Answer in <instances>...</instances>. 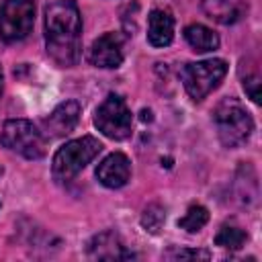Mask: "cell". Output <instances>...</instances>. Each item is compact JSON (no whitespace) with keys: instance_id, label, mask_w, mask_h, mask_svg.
<instances>
[{"instance_id":"cell-2","label":"cell","mask_w":262,"mask_h":262,"mask_svg":"<svg viewBox=\"0 0 262 262\" xmlns=\"http://www.w3.org/2000/svg\"><path fill=\"white\" fill-rule=\"evenodd\" d=\"M102 151V143L92 137V135H84L80 139H72L66 145H61L51 162V170L53 176L57 180H70L76 174H80L98 154Z\"/></svg>"},{"instance_id":"cell-9","label":"cell","mask_w":262,"mask_h":262,"mask_svg":"<svg viewBox=\"0 0 262 262\" xmlns=\"http://www.w3.org/2000/svg\"><path fill=\"white\" fill-rule=\"evenodd\" d=\"M96 178L106 188H121L131 178V162L125 154L113 151L108 154L96 168Z\"/></svg>"},{"instance_id":"cell-4","label":"cell","mask_w":262,"mask_h":262,"mask_svg":"<svg viewBox=\"0 0 262 262\" xmlns=\"http://www.w3.org/2000/svg\"><path fill=\"white\" fill-rule=\"evenodd\" d=\"M225 74H227V61L215 57V59L186 63L180 72V78L188 96L192 100H203L209 92H213L221 84Z\"/></svg>"},{"instance_id":"cell-12","label":"cell","mask_w":262,"mask_h":262,"mask_svg":"<svg viewBox=\"0 0 262 262\" xmlns=\"http://www.w3.org/2000/svg\"><path fill=\"white\" fill-rule=\"evenodd\" d=\"M174 39V16L170 10L154 8L147 16V41L154 47H168Z\"/></svg>"},{"instance_id":"cell-16","label":"cell","mask_w":262,"mask_h":262,"mask_svg":"<svg viewBox=\"0 0 262 262\" xmlns=\"http://www.w3.org/2000/svg\"><path fill=\"white\" fill-rule=\"evenodd\" d=\"M207 221H209V211L203 205H190L184 217L178 219V227L194 233V231H201L207 225Z\"/></svg>"},{"instance_id":"cell-7","label":"cell","mask_w":262,"mask_h":262,"mask_svg":"<svg viewBox=\"0 0 262 262\" xmlns=\"http://www.w3.org/2000/svg\"><path fill=\"white\" fill-rule=\"evenodd\" d=\"M35 23L33 0H4L0 8V39L6 43L23 41Z\"/></svg>"},{"instance_id":"cell-5","label":"cell","mask_w":262,"mask_h":262,"mask_svg":"<svg viewBox=\"0 0 262 262\" xmlns=\"http://www.w3.org/2000/svg\"><path fill=\"white\" fill-rule=\"evenodd\" d=\"M0 143L27 160H39L45 154L43 133L25 119H10L0 131Z\"/></svg>"},{"instance_id":"cell-18","label":"cell","mask_w":262,"mask_h":262,"mask_svg":"<svg viewBox=\"0 0 262 262\" xmlns=\"http://www.w3.org/2000/svg\"><path fill=\"white\" fill-rule=\"evenodd\" d=\"M164 258L168 260H209L211 254L207 250H188V248H180V250H170L164 254Z\"/></svg>"},{"instance_id":"cell-3","label":"cell","mask_w":262,"mask_h":262,"mask_svg":"<svg viewBox=\"0 0 262 262\" xmlns=\"http://www.w3.org/2000/svg\"><path fill=\"white\" fill-rule=\"evenodd\" d=\"M213 121L217 127V135L225 147H235L244 143L254 131L252 117L235 98L221 100L213 113Z\"/></svg>"},{"instance_id":"cell-1","label":"cell","mask_w":262,"mask_h":262,"mask_svg":"<svg viewBox=\"0 0 262 262\" xmlns=\"http://www.w3.org/2000/svg\"><path fill=\"white\" fill-rule=\"evenodd\" d=\"M47 55L63 68H72L82 57V16L74 0H53L45 8Z\"/></svg>"},{"instance_id":"cell-13","label":"cell","mask_w":262,"mask_h":262,"mask_svg":"<svg viewBox=\"0 0 262 262\" xmlns=\"http://www.w3.org/2000/svg\"><path fill=\"white\" fill-rule=\"evenodd\" d=\"M201 6L209 18L221 25H233L246 14L248 0H201Z\"/></svg>"},{"instance_id":"cell-6","label":"cell","mask_w":262,"mask_h":262,"mask_svg":"<svg viewBox=\"0 0 262 262\" xmlns=\"http://www.w3.org/2000/svg\"><path fill=\"white\" fill-rule=\"evenodd\" d=\"M131 123H133L131 111L127 108L125 100L119 94H108L94 113L96 129L115 141L127 139L131 135Z\"/></svg>"},{"instance_id":"cell-20","label":"cell","mask_w":262,"mask_h":262,"mask_svg":"<svg viewBox=\"0 0 262 262\" xmlns=\"http://www.w3.org/2000/svg\"><path fill=\"white\" fill-rule=\"evenodd\" d=\"M2 82H4V78H2V68H0V94H2Z\"/></svg>"},{"instance_id":"cell-11","label":"cell","mask_w":262,"mask_h":262,"mask_svg":"<svg viewBox=\"0 0 262 262\" xmlns=\"http://www.w3.org/2000/svg\"><path fill=\"white\" fill-rule=\"evenodd\" d=\"M88 256L94 260H129L135 258L133 252L125 248L121 237L115 231H102L94 235L88 244Z\"/></svg>"},{"instance_id":"cell-17","label":"cell","mask_w":262,"mask_h":262,"mask_svg":"<svg viewBox=\"0 0 262 262\" xmlns=\"http://www.w3.org/2000/svg\"><path fill=\"white\" fill-rule=\"evenodd\" d=\"M164 221H166V209H164V207H160V205H149V207H145V211H143V215H141V225L145 227V231L158 233V231L162 229Z\"/></svg>"},{"instance_id":"cell-14","label":"cell","mask_w":262,"mask_h":262,"mask_svg":"<svg viewBox=\"0 0 262 262\" xmlns=\"http://www.w3.org/2000/svg\"><path fill=\"white\" fill-rule=\"evenodd\" d=\"M184 39L186 43L199 51V53H207V51H215L219 47V37L217 33H213L209 27L205 25H188L184 29Z\"/></svg>"},{"instance_id":"cell-8","label":"cell","mask_w":262,"mask_h":262,"mask_svg":"<svg viewBox=\"0 0 262 262\" xmlns=\"http://www.w3.org/2000/svg\"><path fill=\"white\" fill-rule=\"evenodd\" d=\"M88 61L96 68H119L123 61V37L119 33H104L88 49Z\"/></svg>"},{"instance_id":"cell-15","label":"cell","mask_w":262,"mask_h":262,"mask_svg":"<svg viewBox=\"0 0 262 262\" xmlns=\"http://www.w3.org/2000/svg\"><path fill=\"white\" fill-rule=\"evenodd\" d=\"M246 242H248V233L235 225H221V229L215 235V244L227 250H239Z\"/></svg>"},{"instance_id":"cell-19","label":"cell","mask_w":262,"mask_h":262,"mask_svg":"<svg viewBox=\"0 0 262 262\" xmlns=\"http://www.w3.org/2000/svg\"><path fill=\"white\" fill-rule=\"evenodd\" d=\"M244 90L250 94V98L254 102H260V76L258 74L246 76L244 78Z\"/></svg>"},{"instance_id":"cell-10","label":"cell","mask_w":262,"mask_h":262,"mask_svg":"<svg viewBox=\"0 0 262 262\" xmlns=\"http://www.w3.org/2000/svg\"><path fill=\"white\" fill-rule=\"evenodd\" d=\"M80 119V104L76 100H66L43 119V133L47 137H63L74 131Z\"/></svg>"}]
</instances>
